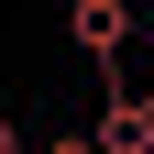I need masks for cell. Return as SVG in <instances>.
I'll return each instance as SVG.
<instances>
[{"label": "cell", "instance_id": "obj_3", "mask_svg": "<svg viewBox=\"0 0 154 154\" xmlns=\"http://www.w3.org/2000/svg\"><path fill=\"white\" fill-rule=\"evenodd\" d=\"M0 154H22V121H11V110H0Z\"/></svg>", "mask_w": 154, "mask_h": 154}, {"label": "cell", "instance_id": "obj_2", "mask_svg": "<svg viewBox=\"0 0 154 154\" xmlns=\"http://www.w3.org/2000/svg\"><path fill=\"white\" fill-rule=\"evenodd\" d=\"M88 143L99 154H154V88H110L99 121H88Z\"/></svg>", "mask_w": 154, "mask_h": 154}, {"label": "cell", "instance_id": "obj_1", "mask_svg": "<svg viewBox=\"0 0 154 154\" xmlns=\"http://www.w3.org/2000/svg\"><path fill=\"white\" fill-rule=\"evenodd\" d=\"M66 33H77V55L121 66V55H132V33H143V11H132V0H66Z\"/></svg>", "mask_w": 154, "mask_h": 154}]
</instances>
